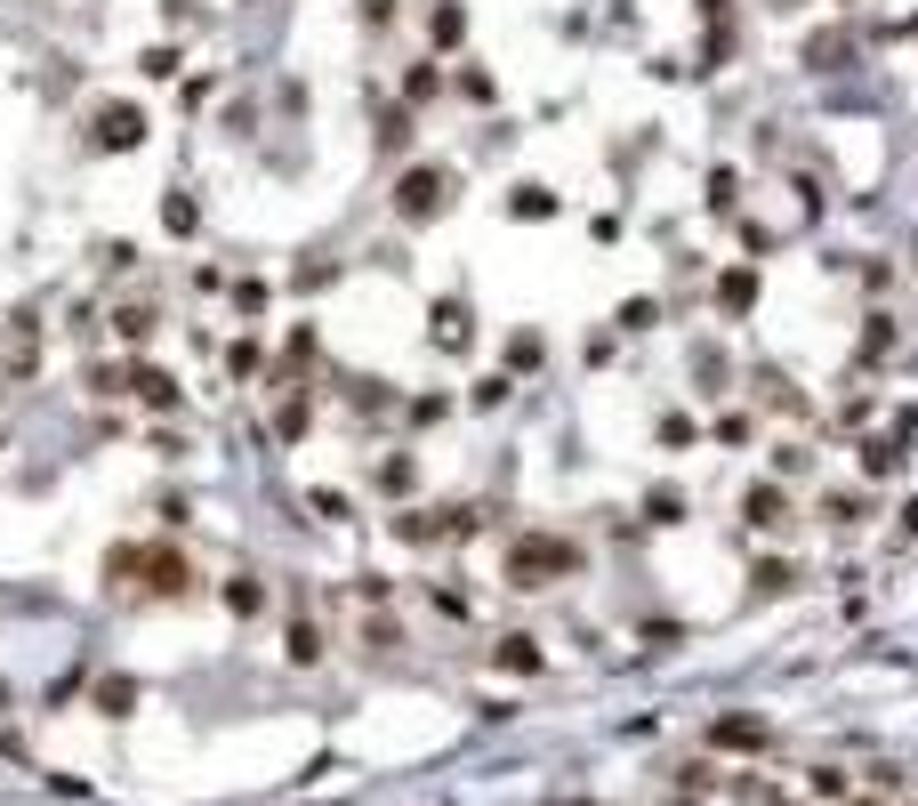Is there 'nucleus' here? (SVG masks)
I'll list each match as a JSON object with an SVG mask.
<instances>
[{
    "label": "nucleus",
    "mask_w": 918,
    "mask_h": 806,
    "mask_svg": "<svg viewBox=\"0 0 918 806\" xmlns=\"http://www.w3.org/2000/svg\"><path fill=\"white\" fill-rule=\"evenodd\" d=\"M709 750H733V758H766L773 750V726L758 710H718L709 718Z\"/></svg>",
    "instance_id": "39448f33"
},
{
    "label": "nucleus",
    "mask_w": 918,
    "mask_h": 806,
    "mask_svg": "<svg viewBox=\"0 0 918 806\" xmlns=\"http://www.w3.org/2000/svg\"><path fill=\"white\" fill-rule=\"evenodd\" d=\"M138 73H146V81H169V73H178V49H146Z\"/></svg>",
    "instance_id": "393cba45"
},
{
    "label": "nucleus",
    "mask_w": 918,
    "mask_h": 806,
    "mask_svg": "<svg viewBox=\"0 0 918 806\" xmlns=\"http://www.w3.org/2000/svg\"><path fill=\"white\" fill-rule=\"evenodd\" d=\"M412 476H419L412 460H387V468H379V484H387V492H412Z\"/></svg>",
    "instance_id": "bb28decb"
},
{
    "label": "nucleus",
    "mask_w": 918,
    "mask_h": 806,
    "mask_svg": "<svg viewBox=\"0 0 918 806\" xmlns=\"http://www.w3.org/2000/svg\"><path fill=\"white\" fill-rule=\"evenodd\" d=\"M395 541H412V549L452 541V509H403V517H395Z\"/></svg>",
    "instance_id": "1a4fd4ad"
},
{
    "label": "nucleus",
    "mask_w": 918,
    "mask_h": 806,
    "mask_svg": "<svg viewBox=\"0 0 918 806\" xmlns=\"http://www.w3.org/2000/svg\"><path fill=\"white\" fill-rule=\"evenodd\" d=\"M121 395L154 403V412H178V380H169L161 363H129V372H121Z\"/></svg>",
    "instance_id": "423d86ee"
},
{
    "label": "nucleus",
    "mask_w": 918,
    "mask_h": 806,
    "mask_svg": "<svg viewBox=\"0 0 918 806\" xmlns=\"http://www.w3.org/2000/svg\"><path fill=\"white\" fill-rule=\"evenodd\" d=\"M161 226H169V234H194V226H201V210H194L186 194H169V202H161Z\"/></svg>",
    "instance_id": "4be33fe9"
},
{
    "label": "nucleus",
    "mask_w": 918,
    "mask_h": 806,
    "mask_svg": "<svg viewBox=\"0 0 918 806\" xmlns=\"http://www.w3.org/2000/svg\"><path fill=\"white\" fill-rule=\"evenodd\" d=\"M572 573H581V541H564V532H516L507 541V589H549Z\"/></svg>",
    "instance_id": "f03ea898"
},
{
    "label": "nucleus",
    "mask_w": 918,
    "mask_h": 806,
    "mask_svg": "<svg viewBox=\"0 0 918 806\" xmlns=\"http://www.w3.org/2000/svg\"><path fill=\"white\" fill-rule=\"evenodd\" d=\"M475 340V323H467V298H444V307H435V347L444 355H460Z\"/></svg>",
    "instance_id": "9b49d317"
},
{
    "label": "nucleus",
    "mask_w": 918,
    "mask_h": 806,
    "mask_svg": "<svg viewBox=\"0 0 918 806\" xmlns=\"http://www.w3.org/2000/svg\"><path fill=\"white\" fill-rule=\"evenodd\" d=\"M507 218H556V194L549 186H516L507 194Z\"/></svg>",
    "instance_id": "dca6fc26"
},
{
    "label": "nucleus",
    "mask_w": 918,
    "mask_h": 806,
    "mask_svg": "<svg viewBox=\"0 0 918 806\" xmlns=\"http://www.w3.org/2000/svg\"><path fill=\"white\" fill-rule=\"evenodd\" d=\"M129 573H138V589L161 597V604L194 597V564H186L178 549H113V557H106V589H129Z\"/></svg>",
    "instance_id": "f257e3e1"
},
{
    "label": "nucleus",
    "mask_w": 918,
    "mask_h": 806,
    "mask_svg": "<svg viewBox=\"0 0 918 806\" xmlns=\"http://www.w3.org/2000/svg\"><path fill=\"white\" fill-rule=\"evenodd\" d=\"M492 669H507V678H540V669H549V653H540V637L507 629L500 646H492Z\"/></svg>",
    "instance_id": "0eeeda50"
},
{
    "label": "nucleus",
    "mask_w": 918,
    "mask_h": 806,
    "mask_svg": "<svg viewBox=\"0 0 918 806\" xmlns=\"http://www.w3.org/2000/svg\"><path fill=\"white\" fill-rule=\"evenodd\" d=\"M621 331H653V298H629V307H621Z\"/></svg>",
    "instance_id": "c85d7f7f"
},
{
    "label": "nucleus",
    "mask_w": 918,
    "mask_h": 806,
    "mask_svg": "<svg viewBox=\"0 0 918 806\" xmlns=\"http://www.w3.org/2000/svg\"><path fill=\"white\" fill-rule=\"evenodd\" d=\"M741 517H750V532H781V524H790V492H781V484H750V492H741Z\"/></svg>",
    "instance_id": "6e6552de"
},
{
    "label": "nucleus",
    "mask_w": 918,
    "mask_h": 806,
    "mask_svg": "<svg viewBox=\"0 0 918 806\" xmlns=\"http://www.w3.org/2000/svg\"><path fill=\"white\" fill-rule=\"evenodd\" d=\"M403 138H412V114H387V121H379V146H387V154H395V146H403Z\"/></svg>",
    "instance_id": "cd10ccee"
},
{
    "label": "nucleus",
    "mask_w": 918,
    "mask_h": 806,
    "mask_svg": "<svg viewBox=\"0 0 918 806\" xmlns=\"http://www.w3.org/2000/svg\"><path fill=\"white\" fill-rule=\"evenodd\" d=\"M758 307V266H725L718 275V315H750Z\"/></svg>",
    "instance_id": "9d476101"
},
{
    "label": "nucleus",
    "mask_w": 918,
    "mask_h": 806,
    "mask_svg": "<svg viewBox=\"0 0 918 806\" xmlns=\"http://www.w3.org/2000/svg\"><path fill=\"white\" fill-rule=\"evenodd\" d=\"M460 32H467V9H460V0H435V9H427V41L460 49Z\"/></svg>",
    "instance_id": "f8f14e48"
},
{
    "label": "nucleus",
    "mask_w": 918,
    "mask_h": 806,
    "mask_svg": "<svg viewBox=\"0 0 918 806\" xmlns=\"http://www.w3.org/2000/svg\"><path fill=\"white\" fill-rule=\"evenodd\" d=\"M283 653H290L298 669H315V661H323V629H315V621H306V613H298V621L283 629Z\"/></svg>",
    "instance_id": "ddd939ff"
},
{
    "label": "nucleus",
    "mask_w": 918,
    "mask_h": 806,
    "mask_svg": "<svg viewBox=\"0 0 918 806\" xmlns=\"http://www.w3.org/2000/svg\"><path fill=\"white\" fill-rule=\"evenodd\" d=\"M444 210H452V170L419 161V170L395 178V218H403V226H427V218H444Z\"/></svg>",
    "instance_id": "7ed1b4c3"
},
{
    "label": "nucleus",
    "mask_w": 918,
    "mask_h": 806,
    "mask_svg": "<svg viewBox=\"0 0 918 806\" xmlns=\"http://www.w3.org/2000/svg\"><path fill=\"white\" fill-rule=\"evenodd\" d=\"M113 331H121L129 347H146L154 331H161V315H154V307H121V315H113Z\"/></svg>",
    "instance_id": "6ab92c4d"
},
{
    "label": "nucleus",
    "mask_w": 918,
    "mask_h": 806,
    "mask_svg": "<svg viewBox=\"0 0 918 806\" xmlns=\"http://www.w3.org/2000/svg\"><path fill=\"white\" fill-rule=\"evenodd\" d=\"M846 806H878V798H846Z\"/></svg>",
    "instance_id": "2f4dec72"
},
{
    "label": "nucleus",
    "mask_w": 918,
    "mask_h": 806,
    "mask_svg": "<svg viewBox=\"0 0 918 806\" xmlns=\"http://www.w3.org/2000/svg\"><path fill=\"white\" fill-rule=\"evenodd\" d=\"M556 806H589V798H556Z\"/></svg>",
    "instance_id": "7c9ffc66"
},
{
    "label": "nucleus",
    "mask_w": 918,
    "mask_h": 806,
    "mask_svg": "<svg viewBox=\"0 0 918 806\" xmlns=\"http://www.w3.org/2000/svg\"><path fill=\"white\" fill-rule=\"evenodd\" d=\"M507 387H516L507 372H500V380H475V403H484V412H492V403H507Z\"/></svg>",
    "instance_id": "c756f323"
},
{
    "label": "nucleus",
    "mask_w": 918,
    "mask_h": 806,
    "mask_svg": "<svg viewBox=\"0 0 918 806\" xmlns=\"http://www.w3.org/2000/svg\"><path fill=\"white\" fill-rule=\"evenodd\" d=\"M644 517H653V524H677V517H685V500L661 484V492H644Z\"/></svg>",
    "instance_id": "b1692460"
},
{
    "label": "nucleus",
    "mask_w": 918,
    "mask_h": 806,
    "mask_svg": "<svg viewBox=\"0 0 918 806\" xmlns=\"http://www.w3.org/2000/svg\"><path fill=\"white\" fill-rule=\"evenodd\" d=\"M902 468V435H870L862 444V476H895Z\"/></svg>",
    "instance_id": "2eb2a0df"
},
{
    "label": "nucleus",
    "mask_w": 918,
    "mask_h": 806,
    "mask_svg": "<svg viewBox=\"0 0 918 806\" xmlns=\"http://www.w3.org/2000/svg\"><path fill=\"white\" fill-rule=\"evenodd\" d=\"M226 613H243V621H250V613H266V589H258L250 573H234V581H226Z\"/></svg>",
    "instance_id": "a211bd4d"
},
{
    "label": "nucleus",
    "mask_w": 918,
    "mask_h": 806,
    "mask_svg": "<svg viewBox=\"0 0 918 806\" xmlns=\"http://www.w3.org/2000/svg\"><path fill=\"white\" fill-rule=\"evenodd\" d=\"M507 363H516V372H532V363H540V331H516V347H507Z\"/></svg>",
    "instance_id": "a878e982"
},
{
    "label": "nucleus",
    "mask_w": 918,
    "mask_h": 806,
    "mask_svg": "<svg viewBox=\"0 0 918 806\" xmlns=\"http://www.w3.org/2000/svg\"><path fill=\"white\" fill-rule=\"evenodd\" d=\"M138 138H146V106H129V97H106L89 114V154H129Z\"/></svg>",
    "instance_id": "20e7f679"
},
{
    "label": "nucleus",
    "mask_w": 918,
    "mask_h": 806,
    "mask_svg": "<svg viewBox=\"0 0 918 806\" xmlns=\"http://www.w3.org/2000/svg\"><path fill=\"white\" fill-rule=\"evenodd\" d=\"M275 435H283V444H298V435H306V395H290L283 412H275Z\"/></svg>",
    "instance_id": "5701e85b"
},
{
    "label": "nucleus",
    "mask_w": 918,
    "mask_h": 806,
    "mask_svg": "<svg viewBox=\"0 0 918 806\" xmlns=\"http://www.w3.org/2000/svg\"><path fill=\"white\" fill-rule=\"evenodd\" d=\"M806 790L822 798V806H846V775H838V766H813V775H806Z\"/></svg>",
    "instance_id": "412c9836"
},
{
    "label": "nucleus",
    "mask_w": 918,
    "mask_h": 806,
    "mask_svg": "<svg viewBox=\"0 0 918 806\" xmlns=\"http://www.w3.org/2000/svg\"><path fill=\"white\" fill-rule=\"evenodd\" d=\"M435 89H444V73H435V65H412V73H403V106H427Z\"/></svg>",
    "instance_id": "aec40b11"
},
{
    "label": "nucleus",
    "mask_w": 918,
    "mask_h": 806,
    "mask_svg": "<svg viewBox=\"0 0 918 806\" xmlns=\"http://www.w3.org/2000/svg\"><path fill=\"white\" fill-rule=\"evenodd\" d=\"M750 589H758V597H790V589H798V564H790V557H766L758 573H750Z\"/></svg>",
    "instance_id": "4468645a"
},
{
    "label": "nucleus",
    "mask_w": 918,
    "mask_h": 806,
    "mask_svg": "<svg viewBox=\"0 0 918 806\" xmlns=\"http://www.w3.org/2000/svg\"><path fill=\"white\" fill-rule=\"evenodd\" d=\"M97 710H106V718H129V710H138V678H106V686H97Z\"/></svg>",
    "instance_id": "f3484780"
}]
</instances>
